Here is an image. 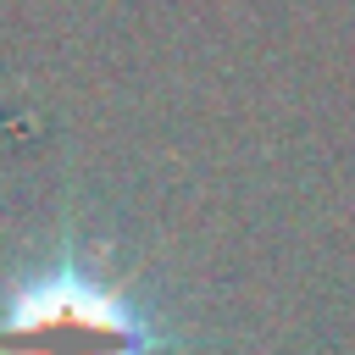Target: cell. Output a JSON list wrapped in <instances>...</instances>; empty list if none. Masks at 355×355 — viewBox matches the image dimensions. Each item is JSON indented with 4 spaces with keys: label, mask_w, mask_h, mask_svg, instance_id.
I'll list each match as a JSON object with an SVG mask.
<instances>
[{
    "label": "cell",
    "mask_w": 355,
    "mask_h": 355,
    "mask_svg": "<svg viewBox=\"0 0 355 355\" xmlns=\"http://www.w3.org/2000/svg\"><path fill=\"white\" fill-rule=\"evenodd\" d=\"M161 333L139 305L72 255L17 283L0 305V355H155Z\"/></svg>",
    "instance_id": "cell-1"
}]
</instances>
